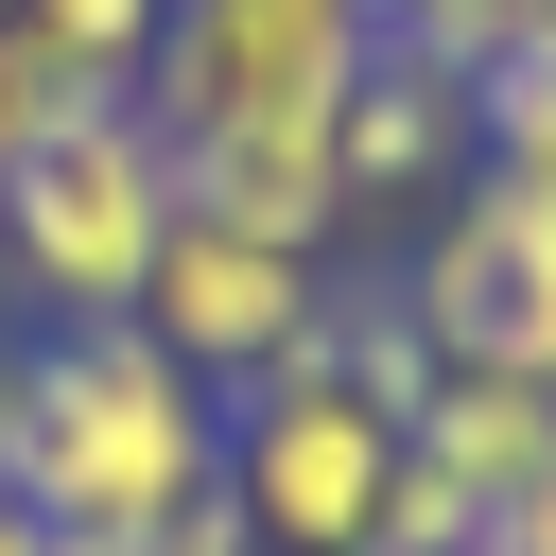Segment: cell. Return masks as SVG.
Segmentation results:
<instances>
[{"instance_id": "obj_15", "label": "cell", "mask_w": 556, "mask_h": 556, "mask_svg": "<svg viewBox=\"0 0 556 556\" xmlns=\"http://www.w3.org/2000/svg\"><path fill=\"white\" fill-rule=\"evenodd\" d=\"M0 174H17V156H0Z\"/></svg>"}, {"instance_id": "obj_8", "label": "cell", "mask_w": 556, "mask_h": 556, "mask_svg": "<svg viewBox=\"0 0 556 556\" xmlns=\"http://www.w3.org/2000/svg\"><path fill=\"white\" fill-rule=\"evenodd\" d=\"M330 156H348V208H452L469 191V87L417 52H365L330 104Z\"/></svg>"}, {"instance_id": "obj_10", "label": "cell", "mask_w": 556, "mask_h": 556, "mask_svg": "<svg viewBox=\"0 0 556 556\" xmlns=\"http://www.w3.org/2000/svg\"><path fill=\"white\" fill-rule=\"evenodd\" d=\"M469 174H504V191L556 208V35H521V52L469 87Z\"/></svg>"}, {"instance_id": "obj_2", "label": "cell", "mask_w": 556, "mask_h": 556, "mask_svg": "<svg viewBox=\"0 0 556 556\" xmlns=\"http://www.w3.org/2000/svg\"><path fill=\"white\" fill-rule=\"evenodd\" d=\"M156 243H174V139H156L139 87L87 104V122H52V139L0 174V278H17L52 330H122L139 278H156Z\"/></svg>"}, {"instance_id": "obj_7", "label": "cell", "mask_w": 556, "mask_h": 556, "mask_svg": "<svg viewBox=\"0 0 556 556\" xmlns=\"http://www.w3.org/2000/svg\"><path fill=\"white\" fill-rule=\"evenodd\" d=\"M174 208L330 261L348 243V156H330V122H208V139H174Z\"/></svg>"}, {"instance_id": "obj_11", "label": "cell", "mask_w": 556, "mask_h": 556, "mask_svg": "<svg viewBox=\"0 0 556 556\" xmlns=\"http://www.w3.org/2000/svg\"><path fill=\"white\" fill-rule=\"evenodd\" d=\"M17 35H35V52H70L87 87H139V70H156V35H174V0H17Z\"/></svg>"}, {"instance_id": "obj_4", "label": "cell", "mask_w": 556, "mask_h": 556, "mask_svg": "<svg viewBox=\"0 0 556 556\" xmlns=\"http://www.w3.org/2000/svg\"><path fill=\"white\" fill-rule=\"evenodd\" d=\"M365 52H382L365 0H174L139 104H156V139H208V122H330Z\"/></svg>"}, {"instance_id": "obj_14", "label": "cell", "mask_w": 556, "mask_h": 556, "mask_svg": "<svg viewBox=\"0 0 556 556\" xmlns=\"http://www.w3.org/2000/svg\"><path fill=\"white\" fill-rule=\"evenodd\" d=\"M35 556H156V539H35Z\"/></svg>"}, {"instance_id": "obj_9", "label": "cell", "mask_w": 556, "mask_h": 556, "mask_svg": "<svg viewBox=\"0 0 556 556\" xmlns=\"http://www.w3.org/2000/svg\"><path fill=\"white\" fill-rule=\"evenodd\" d=\"M400 452H417V469L504 539V521L556 486V382H486V365H452V382L417 400V434H400Z\"/></svg>"}, {"instance_id": "obj_16", "label": "cell", "mask_w": 556, "mask_h": 556, "mask_svg": "<svg viewBox=\"0 0 556 556\" xmlns=\"http://www.w3.org/2000/svg\"><path fill=\"white\" fill-rule=\"evenodd\" d=\"M0 17H17V0H0Z\"/></svg>"}, {"instance_id": "obj_12", "label": "cell", "mask_w": 556, "mask_h": 556, "mask_svg": "<svg viewBox=\"0 0 556 556\" xmlns=\"http://www.w3.org/2000/svg\"><path fill=\"white\" fill-rule=\"evenodd\" d=\"M156 556H261V539H243V504H226V469H208V486L156 521Z\"/></svg>"}, {"instance_id": "obj_1", "label": "cell", "mask_w": 556, "mask_h": 556, "mask_svg": "<svg viewBox=\"0 0 556 556\" xmlns=\"http://www.w3.org/2000/svg\"><path fill=\"white\" fill-rule=\"evenodd\" d=\"M226 469V400L122 313V330H35L0 365V504L35 539H156Z\"/></svg>"}, {"instance_id": "obj_6", "label": "cell", "mask_w": 556, "mask_h": 556, "mask_svg": "<svg viewBox=\"0 0 556 556\" xmlns=\"http://www.w3.org/2000/svg\"><path fill=\"white\" fill-rule=\"evenodd\" d=\"M139 330H156L208 400H243V382H278V365L330 330V261H295V243H261V226L174 208V243H156V278H139Z\"/></svg>"}, {"instance_id": "obj_5", "label": "cell", "mask_w": 556, "mask_h": 556, "mask_svg": "<svg viewBox=\"0 0 556 556\" xmlns=\"http://www.w3.org/2000/svg\"><path fill=\"white\" fill-rule=\"evenodd\" d=\"M400 313H417V348H434V365L556 382V208H539V191H504V174H469V191L417 226Z\"/></svg>"}, {"instance_id": "obj_13", "label": "cell", "mask_w": 556, "mask_h": 556, "mask_svg": "<svg viewBox=\"0 0 556 556\" xmlns=\"http://www.w3.org/2000/svg\"><path fill=\"white\" fill-rule=\"evenodd\" d=\"M486 556H556V486H539V504H521V521H504Z\"/></svg>"}, {"instance_id": "obj_3", "label": "cell", "mask_w": 556, "mask_h": 556, "mask_svg": "<svg viewBox=\"0 0 556 556\" xmlns=\"http://www.w3.org/2000/svg\"><path fill=\"white\" fill-rule=\"evenodd\" d=\"M226 504L261 556H382V504H400V417H365L313 348L278 382L226 400Z\"/></svg>"}]
</instances>
